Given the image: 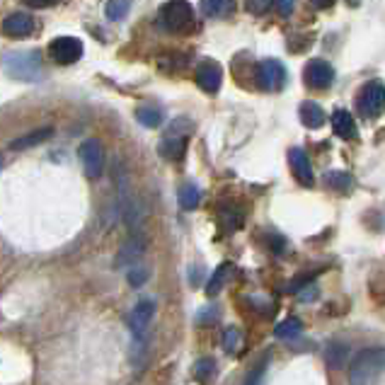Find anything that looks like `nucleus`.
Returning <instances> with one entry per match:
<instances>
[{
    "label": "nucleus",
    "mask_w": 385,
    "mask_h": 385,
    "mask_svg": "<svg viewBox=\"0 0 385 385\" xmlns=\"http://www.w3.org/2000/svg\"><path fill=\"white\" fill-rule=\"evenodd\" d=\"M385 371V346H369L349 364V385H376Z\"/></svg>",
    "instance_id": "obj_1"
},
{
    "label": "nucleus",
    "mask_w": 385,
    "mask_h": 385,
    "mask_svg": "<svg viewBox=\"0 0 385 385\" xmlns=\"http://www.w3.org/2000/svg\"><path fill=\"white\" fill-rule=\"evenodd\" d=\"M3 63L8 76L17 78V81L34 83L41 76V58L36 51H10L5 53Z\"/></svg>",
    "instance_id": "obj_2"
},
{
    "label": "nucleus",
    "mask_w": 385,
    "mask_h": 385,
    "mask_svg": "<svg viewBox=\"0 0 385 385\" xmlns=\"http://www.w3.org/2000/svg\"><path fill=\"white\" fill-rule=\"evenodd\" d=\"M160 22L165 24L168 32L185 34L194 27V10L187 0H170L160 10Z\"/></svg>",
    "instance_id": "obj_3"
},
{
    "label": "nucleus",
    "mask_w": 385,
    "mask_h": 385,
    "mask_svg": "<svg viewBox=\"0 0 385 385\" xmlns=\"http://www.w3.org/2000/svg\"><path fill=\"white\" fill-rule=\"evenodd\" d=\"M356 109L366 119H378L385 112V85L381 81H374L364 85L356 95Z\"/></svg>",
    "instance_id": "obj_4"
},
{
    "label": "nucleus",
    "mask_w": 385,
    "mask_h": 385,
    "mask_svg": "<svg viewBox=\"0 0 385 385\" xmlns=\"http://www.w3.org/2000/svg\"><path fill=\"white\" fill-rule=\"evenodd\" d=\"M192 131V126L187 124V119H177L173 131L160 140V155L168 160H182L187 153V133Z\"/></svg>",
    "instance_id": "obj_5"
},
{
    "label": "nucleus",
    "mask_w": 385,
    "mask_h": 385,
    "mask_svg": "<svg viewBox=\"0 0 385 385\" xmlns=\"http://www.w3.org/2000/svg\"><path fill=\"white\" fill-rule=\"evenodd\" d=\"M289 81V73H286L284 63H279L277 58L262 61L257 66V83H260L262 90H269V93H277Z\"/></svg>",
    "instance_id": "obj_6"
},
{
    "label": "nucleus",
    "mask_w": 385,
    "mask_h": 385,
    "mask_svg": "<svg viewBox=\"0 0 385 385\" xmlns=\"http://www.w3.org/2000/svg\"><path fill=\"white\" fill-rule=\"evenodd\" d=\"M48 56H51L61 66H71L83 56V41L76 36H56L48 44Z\"/></svg>",
    "instance_id": "obj_7"
},
{
    "label": "nucleus",
    "mask_w": 385,
    "mask_h": 385,
    "mask_svg": "<svg viewBox=\"0 0 385 385\" xmlns=\"http://www.w3.org/2000/svg\"><path fill=\"white\" fill-rule=\"evenodd\" d=\"M81 163H83V170L90 180H97L105 170V150H102L100 140L95 138H88L83 140L81 145Z\"/></svg>",
    "instance_id": "obj_8"
},
{
    "label": "nucleus",
    "mask_w": 385,
    "mask_h": 385,
    "mask_svg": "<svg viewBox=\"0 0 385 385\" xmlns=\"http://www.w3.org/2000/svg\"><path fill=\"white\" fill-rule=\"evenodd\" d=\"M303 81H305V85H310V88H315V90H325L334 81V68L327 63V61L315 58V61H310V63L305 66Z\"/></svg>",
    "instance_id": "obj_9"
},
{
    "label": "nucleus",
    "mask_w": 385,
    "mask_h": 385,
    "mask_svg": "<svg viewBox=\"0 0 385 385\" xmlns=\"http://www.w3.org/2000/svg\"><path fill=\"white\" fill-rule=\"evenodd\" d=\"M153 315H155V301L153 298H140V301L133 305L131 315H128V327H131L133 334H145V329L153 322Z\"/></svg>",
    "instance_id": "obj_10"
},
{
    "label": "nucleus",
    "mask_w": 385,
    "mask_h": 385,
    "mask_svg": "<svg viewBox=\"0 0 385 385\" xmlns=\"http://www.w3.org/2000/svg\"><path fill=\"white\" fill-rule=\"evenodd\" d=\"M223 83V71L216 61H204L197 68V85L204 93H218Z\"/></svg>",
    "instance_id": "obj_11"
},
{
    "label": "nucleus",
    "mask_w": 385,
    "mask_h": 385,
    "mask_svg": "<svg viewBox=\"0 0 385 385\" xmlns=\"http://www.w3.org/2000/svg\"><path fill=\"white\" fill-rule=\"evenodd\" d=\"M289 163H291L293 177H296V180L301 182L303 187H313L315 185L313 168H310L308 153H305L303 148H291L289 150Z\"/></svg>",
    "instance_id": "obj_12"
},
{
    "label": "nucleus",
    "mask_w": 385,
    "mask_h": 385,
    "mask_svg": "<svg viewBox=\"0 0 385 385\" xmlns=\"http://www.w3.org/2000/svg\"><path fill=\"white\" fill-rule=\"evenodd\" d=\"M34 20L32 15H27V12H12L10 17H5L3 22V32L12 36V39H24V36H29L34 32Z\"/></svg>",
    "instance_id": "obj_13"
},
{
    "label": "nucleus",
    "mask_w": 385,
    "mask_h": 385,
    "mask_svg": "<svg viewBox=\"0 0 385 385\" xmlns=\"http://www.w3.org/2000/svg\"><path fill=\"white\" fill-rule=\"evenodd\" d=\"M145 252V242L143 237H133V240H128L121 245L119 255H117V267H133L138 265V260L143 257Z\"/></svg>",
    "instance_id": "obj_14"
},
{
    "label": "nucleus",
    "mask_w": 385,
    "mask_h": 385,
    "mask_svg": "<svg viewBox=\"0 0 385 385\" xmlns=\"http://www.w3.org/2000/svg\"><path fill=\"white\" fill-rule=\"evenodd\" d=\"M332 128H334V133L344 140H351L359 136L356 121H354V117L346 112V109H337V112L332 114Z\"/></svg>",
    "instance_id": "obj_15"
},
{
    "label": "nucleus",
    "mask_w": 385,
    "mask_h": 385,
    "mask_svg": "<svg viewBox=\"0 0 385 385\" xmlns=\"http://www.w3.org/2000/svg\"><path fill=\"white\" fill-rule=\"evenodd\" d=\"M51 136H53V128H39V131H32V133H27V136L12 140L10 150H27V148H34V145L44 143V140H48Z\"/></svg>",
    "instance_id": "obj_16"
},
{
    "label": "nucleus",
    "mask_w": 385,
    "mask_h": 385,
    "mask_svg": "<svg viewBox=\"0 0 385 385\" xmlns=\"http://www.w3.org/2000/svg\"><path fill=\"white\" fill-rule=\"evenodd\" d=\"M136 119L140 121V126L158 128L165 121V112H163V107H158V105H140L136 109Z\"/></svg>",
    "instance_id": "obj_17"
},
{
    "label": "nucleus",
    "mask_w": 385,
    "mask_h": 385,
    "mask_svg": "<svg viewBox=\"0 0 385 385\" xmlns=\"http://www.w3.org/2000/svg\"><path fill=\"white\" fill-rule=\"evenodd\" d=\"M346 359H349V346L344 344V342H329L327 344V351H325V361L329 369H342V366L346 364Z\"/></svg>",
    "instance_id": "obj_18"
},
{
    "label": "nucleus",
    "mask_w": 385,
    "mask_h": 385,
    "mask_svg": "<svg viewBox=\"0 0 385 385\" xmlns=\"http://www.w3.org/2000/svg\"><path fill=\"white\" fill-rule=\"evenodd\" d=\"M177 201L185 211H194L201 204V189L194 185V182H185L180 187V194H177Z\"/></svg>",
    "instance_id": "obj_19"
},
{
    "label": "nucleus",
    "mask_w": 385,
    "mask_h": 385,
    "mask_svg": "<svg viewBox=\"0 0 385 385\" xmlns=\"http://www.w3.org/2000/svg\"><path fill=\"white\" fill-rule=\"evenodd\" d=\"M199 8L206 17L218 20V17H228L233 12V0H201Z\"/></svg>",
    "instance_id": "obj_20"
},
{
    "label": "nucleus",
    "mask_w": 385,
    "mask_h": 385,
    "mask_svg": "<svg viewBox=\"0 0 385 385\" xmlns=\"http://www.w3.org/2000/svg\"><path fill=\"white\" fill-rule=\"evenodd\" d=\"M298 114H301V121L308 128H320L325 124V112H322V107L315 105V102H303Z\"/></svg>",
    "instance_id": "obj_21"
},
{
    "label": "nucleus",
    "mask_w": 385,
    "mask_h": 385,
    "mask_svg": "<svg viewBox=\"0 0 385 385\" xmlns=\"http://www.w3.org/2000/svg\"><path fill=\"white\" fill-rule=\"evenodd\" d=\"M303 332V322L298 320V317H286V320H281L277 327H274V334H277L279 339H296L298 334Z\"/></svg>",
    "instance_id": "obj_22"
},
{
    "label": "nucleus",
    "mask_w": 385,
    "mask_h": 385,
    "mask_svg": "<svg viewBox=\"0 0 385 385\" xmlns=\"http://www.w3.org/2000/svg\"><path fill=\"white\" fill-rule=\"evenodd\" d=\"M228 277H230V262H223V265L211 274L209 286H206V296H209V298L211 296H218V293L223 291L225 279H228Z\"/></svg>",
    "instance_id": "obj_23"
},
{
    "label": "nucleus",
    "mask_w": 385,
    "mask_h": 385,
    "mask_svg": "<svg viewBox=\"0 0 385 385\" xmlns=\"http://www.w3.org/2000/svg\"><path fill=\"white\" fill-rule=\"evenodd\" d=\"M128 10H131V0H109L105 8V15H107V20L121 22L128 15Z\"/></svg>",
    "instance_id": "obj_24"
},
{
    "label": "nucleus",
    "mask_w": 385,
    "mask_h": 385,
    "mask_svg": "<svg viewBox=\"0 0 385 385\" xmlns=\"http://www.w3.org/2000/svg\"><path fill=\"white\" fill-rule=\"evenodd\" d=\"M325 182L332 189H337V192H349L351 185H354L351 175H346V173H327L325 175Z\"/></svg>",
    "instance_id": "obj_25"
},
{
    "label": "nucleus",
    "mask_w": 385,
    "mask_h": 385,
    "mask_svg": "<svg viewBox=\"0 0 385 385\" xmlns=\"http://www.w3.org/2000/svg\"><path fill=\"white\" fill-rule=\"evenodd\" d=\"M148 279H150V272L145 265H133L128 269V284H131L133 289H140L143 284H148Z\"/></svg>",
    "instance_id": "obj_26"
},
{
    "label": "nucleus",
    "mask_w": 385,
    "mask_h": 385,
    "mask_svg": "<svg viewBox=\"0 0 385 385\" xmlns=\"http://www.w3.org/2000/svg\"><path fill=\"white\" fill-rule=\"evenodd\" d=\"M240 342H242V334L237 327H230L223 332V349L228 354H237L240 351Z\"/></svg>",
    "instance_id": "obj_27"
},
{
    "label": "nucleus",
    "mask_w": 385,
    "mask_h": 385,
    "mask_svg": "<svg viewBox=\"0 0 385 385\" xmlns=\"http://www.w3.org/2000/svg\"><path fill=\"white\" fill-rule=\"evenodd\" d=\"M213 371H216L213 359H201V361L194 366V376H197V381H201V383L209 381V378L213 376Z\"/></svg>",
    "instance_id": "obj_28"
},
{
    "label": "nucleus",
    "mask_w": 385,
    "mask_h": 385,
    "mask_svg": "<svg viewBox=\"0 0 385 385\" xmlns=\"http://www.w3.org/2000/svg\"><path fill=\"white\" fill-rule=\"evenodd\" d=\"M265 374H267V359H262V364L257 366L252 374L247 376V383L245 385H265Z\"/></svg>",
    "instance_id": "obj_29"
},
{
    "label": "nucleus",
    "mask_w": 385,
    "mask_h": 385,
    "mask_svg": "<svg viewBox=\"0 0 385 385\" xmlns=\"http://www.w3.org/2000/svg\"><path fill=\"white\" fill-rule=\"evenodd\" d=\"M269 5H272V0H247V12H252V15H265Z\"/></svg>",
    "instance_id": "obj_30"
},
{
    "label": "nucleus",
    "mask_w": 385,
    "mask_h": 385,
    "mask_svg": "<svg viewBox=\"0 0 385 385\" xmlns=\"http://www.w3.org/2000/svg\"><path fill=\"white\" fill-rule=\"evenodd\" d=\"M293 5H296V0H277V10L281 17H289L293 12Z\"/></svg>",
    "instance_id": "obj_31"
},
{
    "label": "nucleus",
    "mask_w": 385,
    "mask_h": 385,
    "mask_svg": "<svg viewBox=\"0 0 385 385\" xmlns=\"http://www.w3.org/2000/svg\"><path fill=\"white\" fill-rule=\"evenodd\" d=\"M24 5H29V8H51V5H56L58 0H22Z\"/></svg>",
    "instance_id": "obj_32"
},
{
    "label": "nucleus",
    "mask_w": 385,
    "mask_h": 385,
    "mask_svg": "<svg viewBox=\"0 0 385 385\" xmlns=\"http://www.w3.org/2000/svg\"><path fill=\"white\" fill-rule=\"evenodd\" d=\"M310 3H313L317 10H327V8H332V5H334V0H310Z\"/></svg>",
    "instance_id": "obj_33"
}]
</instances>
